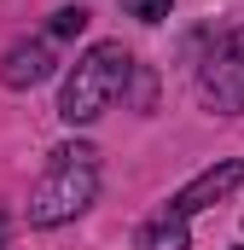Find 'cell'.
I'll return each instance as SVG.
<instances>
[{"mask_svg":"<svg viewBox=\"0 0 244 250\" xmlns=\"http://www.w3.org/2000/svg\"><path fill=\"white\" fill-rule=\"evenodd\" d=\"M128 47L122 41H99V47H87L76 70L64 76V93H59V117L64 123H93V117H105L111 111V99H117L122 87H128Z\"/></svg>","mask_w":244,"mask_h":250,"instance_id":"cell-2","label":"cell"},{"mask_svg":"<svg viewBox=\"0 0 244 250\" xmlns=\"http://www.w3.org/2000/svg\"><path fill=\"white\" fill-rule=\"evenodd\" d=\"M53 76V53L41 47V41H18L6 59H0V82L6 87H35V82H47Z\"/></svg>","mask_w":244,"mask_h":250,"instance_id":"cell-5","label":"cell"},{"mask_svg":"<svg viewBox=\"0 0 244 250\" xmlns=\"http://www.w3.org/2000/svg\"><path fill=\"white\" fill-rule=\"evenodd\" d=\"M0 250H6V215H0Z\"/></svg>","mask_w":244,"mask_h":250,"instance_id":"cell-9","label":"cell"},{"mask_svg":"<svg viewBox=\"0 0 244 250\" xmlns=\"http://www.w3.org/2000/svg\"><path fill=\"white\" fill-rule=\"evenodd\" d=\"M81 29H87V12H81V6H64V12H53V35H59V41L81 35Z\"/></svg>","mask_w":244,"mask_h":250,"instance_id":"cell-7","label":"cell"},{"mask_svg":"<svg viewBox=\"0 0 244 250\" xmlns=\"http://www.w3.org/2000/svg\"><path fill=\"white\" fill-rule=\"evenodd\" d=\"M140 250H186V215L181 209H157L140 227Z\"/></svg>","mask_w":244,"mask_h":250,"instance_id":"cell-6","label":"cell"},{"mask_svg":"<svg viewBox=\"0 0 244 250\" xmlns=\"http://www.w3.org/2000/svg\"><path fill=\"white\" fill-rule=\"evenodd\" d=\"M93 157H99L93 146H59V151H53L47 175L29 192V221H35V227H59V221L81 215V209L93 204V192H99V163H93Z\"/></svg>","mask_w":244,"mask_h":250,"instance_id":"cell-1","label":"cell"},{"mask_svg":"<svg viewBox=\"0 0 244 250\" xmlns=\"http://www.w3.org/2000/svg\"><path fill=\"white\" fill-rule=\"evenodd\" d=\"M198 93L215 111H244V29L209 53V64L198 70Z\"/></svg>","mask_w":244,"mask_h":250,"instance_id":"cell-3","label":"cell"},{"mask_svg":"<svg viewBox=\"0 0 244 250\" xmlns=\"http://www.w3.org/2000/svg\"><path fill=\"white\" fill-rule=\"evenodd\" d=\"M244 181V157H227V163H215V169H203L192 187H181L175 192V204L169 209H181V215H198L203 204H215V198H227V192Z\"/></svg>","mask_w":244,"mask_h":250,"instance_id":"cell-4","label":"cell"},{"mask_svg":"<svg viewBox=\"0 0 244 250\" xmlns=\"http://www.w3.org/2000/svg\"><path fill=\"white\" fill-rule=\"evenodd\" d=\"M122 6H128V18H140V23H163L175 0H122Z\"/></svg>","mask_w":244,"mask_h":250,"instance_id":"cell-8","label":"cell"}]
</instances>
